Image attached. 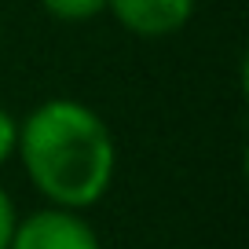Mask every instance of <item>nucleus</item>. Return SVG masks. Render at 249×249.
I'll return each instance as SVG.
<instances>
[{"label":"nucleus","instance_id":"1","mask_svg":"<svg viewBox=\"0 0 249 249\" xmlns=\"http://www.w3.org/2000/svg\"><path fill=\"white\" fill-rule=\"evenodd\" d=\"M15 154L48 205L85 213L103 202L117 172L110 124L81 99H44L18 121Z\"/></svg>","mask_w":249,"mask_h":249},{"label":"nucleus","instance_id":"2","mask_svg":"<svg viewBox=\"0 0 249 249\" xmlns=\"http://www.w3.org/2000/svg\"><path fill=\"white\" fill-rule=\"evenodd\" d=\"M8 249H103V242L81 213L48 205L18 220Z\"/></svg>","mask_w":249,"mask_h":249},{"label":"nucleus","instance_id":"3","mask_svg":"<svg viewBox=\"0 0 249 249\" xmlns=\"http://www.w3.org/2000/svg\"><path fill=\"white\" fill-rule=\"evenodd\" d=\"M198 0H107L117 26L136 37H172L195 18Z\"/></svg>","mask_w":249,"mask_h":249},{"label":"nucleus","instance_id":"4","mask_svg":"<svg viewBox=\"0 0 249 249\" xmlns=\"http://www.w3.org/2000/svg\"><path fill=\"white\" fill-rule=\"evenodd\" d=\"M40 8L55 18V22H92L107 11V0H40Z\"/></svg>","mask_w":249,"mask_h":249},{"label":"nucleus","instance_id":"5","mask_svg":"<svg viewBox=\"0 0 249 249\" xmlns=\"http://www.w3.org/2000/svg\"><path fill=\"white\" fill-rule=\"evenodd\" d=\"M15 140H18V121L0 107V169L15 158Z\"/></svg>","mask_w":249,"mask_h":249},{"label":"nucleus","instance_id":"6","mask_svg":"<svg viewBox=\"0 0 249 249\" xmlns=\"http://www.w3.org/2000/svg\"><path fill=\"white\" fill-rule=\"evenodd\" d=\"M15 224H18V213H15V202L11 195L0 187V249L11 246V234H15Z\"/></svg>","mask_w":249,"mask_h":249}]
</instances>
